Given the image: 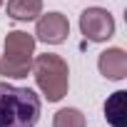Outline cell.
Segmentation results:
<instances>
[{
    "label": "cell",
    "instance_id": "11",
    "mask_svg": "<svg viewBox=\"0 0 127 127\" xmlns=\"http://www.w3.org/2000/svg\"><path fill=\"white\" fill-rule=\"evenodd\" d=\"M0 5H3V0H0Z\"/></svg>",
    "mask_w": 127,
    "mask_h": 127
},
{
    "label": "cell",
    "instance_id": "1",
    "mask_svg": "<svg viewBox=\"0 0 127 127\" xmlns=\"http://www.w3.org/2000/svg\"><path fill=\"white\" fill-rule=\"evenodd\" d=\"M40 107L35 90L0 82V127H35Z\"/></svg>",
    "mask_w": 127,
    "mask_h": 127
},
{
    "label": "cell",
    "instance_id": "8",
    "mask_svg": "<svg viewBox=\"0 0 127 127\" xmlns=\"http://www.w3.org/2000/svg\"><path fill=\"white\" fill-rule=\"evenodd\" d=\"M8 15L13 20H35L42 15V0H8Z\"/></svg>",
    "mask_w": 127,
    "mask_h": 127
},
{
    "label": "cell",
    "instance_id": "9",
    "mask_svg": "<svg viewBox=\"0 0 127 127\" xmlns=\"http://www.w3.org/2000/svg\"><path fill=\"white\" fill-rule=\"evenodd\" d=\"M30 70H32V60L8 57V55L0 57V75H3V77H15V80H20V77H28Z\"/></svg>",
    "mask_w": 127,
    "mask_h": 127
},
{
    "label": "cell",
    "instance_id": "6",
    "mask_svg": "<svg viewBox=\"0 0 127 127\" xmlns=\"http://www.w3.org/2000/svg\"><path fill=\"white\" fill-rule=\"evenodd\" d=\"M5 55L8 57H20V60H32L35 55V37L23 32V30H13L5 35Z\"/></svg>",
    "mask_w": 127,
    "mask_h": 127
},
{
    "label": "cell",
    "instance_id": "3",
    "mask_svg": "<svg viewBox=\"0 0 127 127\" xmlns=\"http://www.w3.org/2000/svg\"><path fill=\"white\" fill-rule=\"evenodd\" d=\"M80 30L90 42H105L115 35V18L102 8H87L80 15Z\"/></svg>",
    "mask_w": 127,
    "mask_h": 127
},
{
    "label": "cell",
    "instance_id": "5",
    "mask_svg": "<svg viewBox=\"0 0 127 127\" xmlns=\"http://www.w3.org/2000/svg\"><path fill=\"white\" fill-rule=\"evenodd\" d=\"M97 67L107 80H125L127 77V52L122 47H110L100 55Z\"/></svg>",
    "mask_w": 127,
    "mask_h": 127
},
{
    "label": "cell",
    "instance_id": "10",
    "mask_svg": "<svg viewBox=\"0 0 127 127\" xmlns=\"http://www.w3.org/2000/svg\"><path fill=\"white\" fill-rule=\"evenodd\" d=\"M52 127H85V115L75 107H62L55 112Z\"/></svg>",
    "mask_w": 127,
    "mask_h": 127
},
{
    "label": "cell",
    "instance_id": "2",
    "mask_svg": "<svg viewBox=\"0 0 127 127\" xmlns=\"http://www.w3.org/2000/svg\"><path fill=\"white\" fill-rule=\"evenodd\" d=\"M30 72L35 75V82H37V87H40V92L45 95L47 102H60L67 95V90H70V67L60 55H55V52L37 55L32 60Z\"/></svg>",
    "mask_w": 127,
    "mask_h": 127
},
{
    "label": "cell",
    "instance_id": "4",
    "mask_svg": "<svg viewBox=\"0 0 127 127\" xmlns=\"http://www.w3.org/2000/svg\"><path fill=\"white\" fill-rule=\"evenodd\" d=\"M35 35L40 42H47V45H60L65 42L67 35H70V23L62 13H47V15H40L37 18V25H35Z\"/></svg>",
    "mask_w": 127,
    "mask_h": 127
},
{
    "label": "cell",
    "instance_id": "7",
    "mask_svg": "<svg viewBox=\"0 0 127 127\" xmlns=\"http://www.w3.org/2000/svg\"><path fill=\"white\" fill-rule=\"evenodd\" d=\"M125 100H127V92L117 90L105 102V120L112 127H127V105H125Z\"/></svg>",
    "mask_w": 127,
    "mask_h": 127
}]
</instances>
